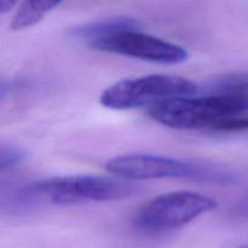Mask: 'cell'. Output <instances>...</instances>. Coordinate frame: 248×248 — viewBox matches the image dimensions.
<instances>
[{"label": "cell", "instance_id": "cell-14", "mask_svg": "<svg viewBox=\"0 0 248 248\" xmlns=\"http://www.w3.org/2000/svg\"><path fill=\"white\" fill-rule=\"evenodd\" d=\"M16 2L17 0H0V15L11 10Z\"/></svg>", "mask_w": 248, "mask_h": 248}, {"label": "cell", "instance_id": "cell-15", "mask_svg": "<svg viewBox=\"0 0 248 248\" xmlns=\"http://www.w3.org/2000/svg\"><path fill=\"white\" fill-rule=\"evenodd\" d=\"M241 248H248V245H247V246H244V247H241Z\"/></svg>", "mask_w": 248, "mask_h": 248}, {"label": "cell", "instance_id": "cell-3", "mask_svg": "<svg viewBox=\"0 0 248 248\" xmlns=\"http://www.w3.org/2000/svg\"><path fill=\"white\" fill-rule=\"evenodd\" d=\"M26 189L36 203L48 201L61 206L124 200L142 191L136 181L99 176L56 177L34 182Z\"/></svg>", "mask_w": 248, "mask_h": 248}, {"label": "cell", "instance_id": "cell-2", "mask_svg": "<svg viewBox=\"0 0 248 248\" xmlns=\"http://www.w3.org/2000/svg\"><path fill=\"white\" fill-rule=\"evenodd\" d=\"M107 171L128 181L148 179H189L199 183L234 186L240 174L227 165L216 162L183 161L155 154H127L110 159Z\"/></svg>", "mask_w": 248, "mask_h": 248}, {"label": "cell", "instance_id": "cell-6", "mask_svg": "<svg viewBox=\"0 0 248 248\" xmlns=\"http://www.w3.org/2000/svg\"><path fill=\"white\" fill-rule=\"evenodd\" d=\"M91 48L159 64H179L189 58L188 51L182 46L140 33L138 29L109 35L92 45Z\"/></svg>", "mask_w": 248, "mask_h": 248}, {"label": "cell", "instance_id": "cell-11", "mask_svg": "<svg viewBox=\"0 0 248 248\" xmlns=\"http://www.w3.org/2000/svg\"><path fill=\"white\" fill-rule=\"evenodd\" d=\"M211 131L223 133H239L248 132V113L241 115L232 116L216 124Z\"/></svg>", "mask_w": 248, "mask_h": 248}, {"label": "cell", "instance_id": "cell-1", "mask_svg": "<svg viewBox=\"0 0 248 248\" xmlns=\"http://www.w3.org/2000/svg\"><path fill=\"white\" fill-rule=\"evenodd\" d=\"M153 120L176 130H210L219 121L248 113V74H234L200 96L165 99L148 107Z\"/></svg>", "mask_w": 248, "mask_h": 248}, {"label": "cell", "instance_id": "cell-7", "mask_svg": "<svg viewBox=\"0 0 248 248\" xmlns=\"http://www.w3.org/2000/svg\"><path fill=\"white\" fill-rule=\"evenodd\" d=\"M138 28H140V24L137 23V21L130 17H111V18L101 19V21L77 27L73 29L72 34L91 47L92 45L98 43L102 39L108 38L109 35Z\"/></svg>", "mask_w": 248, "mask_h": 248}, {"label": "cell", "instance_id": "cell-12", "mask_svg": "<svg viewBox=\"0 0 248 248\" xmlns=\"http://www.w3.org/2000/svg\"><path fill=\"white\" fill-rule=\"evenodd\" d=\"M230 217L241 222H248V194L232 206L230 210Z\"/></svg>", "mask_w": 248, "mask_h": 248}, {"label": "cell", "instance_id": "cell-10", "mask_svg": "<svg viewBox=\"0 0 248 248\" xmlns=\"http://www.w3.org/2000/svg\"><path fill=\"white\" fill-rule=\"evenodd\" d=\"M27 154L23 149L14 145H0V172L12 169L24 161Z\"/></svg>", "mask_w": 248, "mask_h": 248}, {"label": "cell", "instance_id": "cell-9", "mask_svg": "<svg viewBox=\"0 0 248 248\" xmlns=\"http://www.w3.org/2000/svg\"><path fill=\"white\" fill-rule=\"evenodd\" d=\"M19 186L0 183V212L17 215L19 210Z\"/></svg>", "mask_w": 248, "mask_h": 248}, {"label": "cell", "instance_id": "cell-5", "mask_svg": "<svg viewBox=\"0 0 248 248\" xmlns=\"http://www.w3.org/2000/svg\"><path fill=\"white\" fill-rule=\"evenodd\" d=\"M217 207L213 199L191 191L162 194L143 206L136 215V228L149 234L171 232L193 222Z\"/></svg>", "mask_w": 248, "mask_h": 248}, {"label": "cell", "instance_id": "cell-4", "mask_svg": "<svg viewBox=\"0 0 248 248\" xmlns=\"http://www.w3.org/2000/svg\"><path fill=\"white\" fill-rule=\"evenodd\" d=\"M199 86L191 80L173 75L154 74L115 82L101 94V104L114 110L150 107L176 97L194 96Z\"/></svg>", "mask_w": 248, "mask_h": 248}, {"label": "cell", "instance_id": "cell-13", "mask_svg": "<svg viewBox=\"0 0 248 248\" xmlns=\"http://www.w3.org/2000/svg\"><path fill=\"white\" fill-rule=\"evenodd\" d=\"M15 87H16V85H15L14 82L0 78V99L5 98V97H6L7 94L15 89Z\"/></svg>", "mask_w": 248, "mask_h": 248}, {"label": "cell", "instance_id": "cell-8", "mask_svg": "<svg viewBox=\"0 0 248 248\" xmlns=\"http://www.w3.org/2000/svg\"><path fill=\"white\" fill-rule=\"evenodd\" d=\"M63 0H24L11 22L12 31H22L38 24Z\"/></svg>", "mask_w": 248, "mask_h": 248}]
</instances>
